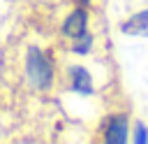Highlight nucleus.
Listing matches in <instances>:
<instances>
[{"label": "nucleus", "instance_id": "obj_5", "mask_svg": "<svg viewBox=\"0 0 148 144\" xmlns=\"http://www.w3.org/2000/svg\"><path fill=\"white\" fill-rule=\"evenodd\" d=\"M67 74H69V86H72V91H76V93H81V95H90V93H92V77H90V72H88L83 65H72Z\"/></svg>", "mask_w": 148, "mask_h": 144}, {"label": "nucleus", "instance_id": "obj_2", "mask_svg": "<svg viewBox=\"0 0 148 144\" xmlns=\"http://www.w3.org/2000/svg\"><path fill=\"white\" fill-rule=\"evenodd\" d=\"M25 74L30 79L32 86L37 88H46L53 81V67L49 63V58L42 51H30L25 58Z\"/></svg>", "mask_w": 148, "mask_h": 144}, {"label": "nucleus", "instance_id": "obj_6", "mask_svg": "<svg viewBox=\"0 0 148 144\" xmlns=\"http://www.w3.org/2000/svg\"><path fill=\"white\" fill-rule=\"evenodd\" d=\"M132 139H134L136 144H146V142H148V128H146L143 123H136V125H134V135H132Z\"/></svg>", "mask_w": 148, "mask_h": 144}, {"label": "nucleus", "instance_id": "obj_4", "mask_svg": "<svg viewBox=\"0 0 148 144\" xmlns=\"http://www.w3.org/2000/svg\"><path fill=\"white\" fill-rule=\"evenodd\" d=\"M120 33L132 37H148V9H139L132 16H127L120 23Z\"/></svg>", "mask_w": 148, "mask_h": 144}, {"label": "nucleus", "instance_id": "obj_1", "mask_svg": "<svg viewBox=\"0 0 148 144\" xmlns=\"http://www.w3.org/2000/svg\"><path fill=\"white\" fill-rule=\"evenodd\" d=\"M62 35L72 42V49L76 53H88L92 46V37L88 33V12L81 7L74 9L62 23Z\"/></svg>", "mask_w": 148, "mask_h": 144}, {"label": "nucleus", "instance_id": "obj_3", "mask_svg": "<svg viewBox=\"0 0 148 144\" xmlns=\"http://www.w3.org/2000/svg\"><path fill=\"white\" fill-rule=\"evenodd\" d=\"M102 139L109 144H125L130 137V125H127V116L125 114H113L106 118L104 130H102Z\"/></svg>", "mask_w": 148, "mask_h": 144}]
</instances>
